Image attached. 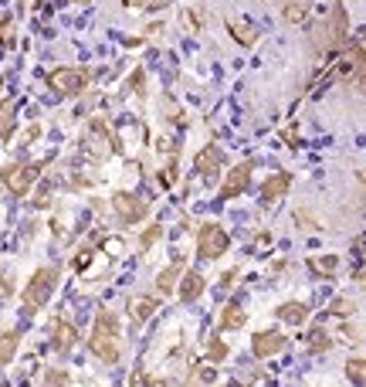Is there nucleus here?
I'll return each instance as SVG.
<instances>
[{
  "instance_id": "f257e3e1",
  "label": "nucleus",
  "mask_w": 366,
  "mask_h": 387,
  "mask_svg": "<svg viewBox=\"0 0 366 387\" xmlns=\"http://www.w3.org/2000/svg\"><path fill=\"white\" fill-rule=\"evenodd\" d=\"M58 279L61 272L55 268V265H41L34 275L28 279V286H24V313H37L48 299H51V292L58 289Z\"/></svg>"
},
{
  "instance_id": "f03ea898",
  "label": "nucleus",
  "mask_w": 366,
  "mask_h": 387,
  "mask_svg": "<svg viewBox=\"0 0 366 387\" xmlns=\"http://www.w3.org/2000/svg\"><path fill=\"white\" fill-rule=\"evenodd\" d=\"M48 85H51L55 96L75 98L92 85V71L82 68V64H61V68H55V71L48 75Z\"/></svg>"
},
{
  "instance_id": "7ed1b4c3",
  "label": "nucleus",
  "mask_w": 366,
  "mask_h": 387,
  "mask_svg": "<svg viewBox=\"0 0 366 387\" xmlns=\"http://www.w3.org/2000/svg\"><path fill=\"white\" fill-rule=\"evenodd\" d=\"M227 248H231V234L217 221H204L197 231V261H217L227 255Z\"/></svg>"
},
{
  "instance_id": "20e7f679",
  "label": "nucleus",
  "mask_w": 366,
  "mask_h": 387,
  "mask_svg": "<svg viewBox=\"0 0 366 387\" xmlns=\"http://www.w3.org/2000/svg\"><path fill=\"white\" fill-rule=\"evenodd\" d=\"M82 146H85V153H89V157H95V160H105L109 153H119V150H122V143L112 136V129H109V123H105L102 116L89 123V132H85Z\"/></svg>"
},
{
  "instance_id": "39448f33",
  "label": "nucleus",
  "mask_w": 366,
  "mask_h": 387,
  "mask_svg": "<svg viewBox=\"0 0 366 387\" xmlns=\"http://www.w3.org/2000/svg\"><path fill=\"white\" fill-rule=\"evenodd\" d=\"M41 166L44 163H7V166H0V184L14 194V197H24L34 187Z\"/></svg>"
},
{
  "instance_id": "423d86ee",
  "label": "nucleus",
  "mask_w": 366,
  "mask_h": 387,
  "mask_svg": "<svg viewBox=\"0 0 366 387\" xmlns=\"http://www.w3.org/2000/svg\"><path fill=\"white\" fill-rule=\"evenodd\" d=\"M112 211L119 214L122 225H139V221H146V214H150V204H146L139 194L116 191V194H112Z\"/></svg>"
},
{
  "instance_id": "0eeeda50",
  "label": "nucleus",
  "mask_w": 366,
  "mask_h": 387,
  "mask_svg": "<svg viewBox=\"0 0 366 387\" xmlns=\"http://www.w3.org/2000/svg\"><path fill=\"white\" fill-rule=\"evenodd\" d=\"M285 347H288V336H285L281 329H258V333L251 336V354L258 356V360H272V356H278Z\"/></svg>"
},
{
  "instance_id": "6e6552de",
  "label": "nucleus",
  "mask_w": 366,
  "mask_h": 387,
  "mask_svg": "<svg viewBox=\"0 0 366 387\" xmlns=\"http://www.w3.org/2000/svg\"><path fill=\"white\" fill-rule=\"evenodd\" d=\"M251 173H254V163H238V166H231V170L224 173V180H220V197H224V200H234V197L247 194Z\"/></svg>"
},
{
  "instance_id": "1a4fd4ad",
  "label": "nucleus",
  "mask_w": 366,
  "mask_h": 387,
  "mask_svg": "<svg viewBox=\"0 0 366 387\" xmlns=\"http://www.w3.org/2000/svg\"><path fill=\"white\" fill-rule=\"evenodd\" d=\"M89 350H92L95 356H98L102 363H109V367H112V363H119V356H122V343H119V336H109V333H95V329H92V336H89Z\"/></svg>"
},
{
  "instance_id": "9d476101",
  "label": "nucleus",
  "mask_w": 366,
  "mask_h": 387,
  "mask_svg": "<svg viewBox=\"0 0 366 387\" xmlns=\"http://www.w3.org/2000/svg\"><path fill=\"white\" fill-rule=\"evenodd\" d=\"M193 166H197V173H200V180H207V184H214L217 180V173H220V166H227V160H224V153L214 146V143H207L200 153H197V160H193Z\"/></svg>"
},
{
  "instance_id": "9b49d317",
  "label": "nucleus",
  "mask_w": 366,
  "mask_h": 387,
  "mask_svg": "<svg viewBox=\"0 0 366 387\" xmlns=\"http://www.w3.org/2000/svg\"><path fill=\"white\" fill-rule=\"evenodd\" d=\"M346 68H349V75H353V85H356V92H363L366 96V44H349V62H346Z\"/></svg>"
},
{
  "instance_id": "f8f14e48",
  "label": "nucleus",
  "mask_w": 366,
  "mask_h": 387,
  "mask_svg": "<svg viewBox=\"0 0 366 387\" xmlns=\"http://www.w3.org/2000/svg\"><path fill=\"white\" fill-rule=\"evenodd\" d=\"M75 343H78V329H75L68 320H61L58 316V320L51 322V347H55L58 354H68Z\"/></svg>"
},
{
  "instance_id": "ddd939ff",
  "label": "nucleus",
  "mask_w": 366,
  "mask_h": 387,
  "mask_svg": "<svg viewBox=\"0 0 366 387\" xmlns=\"http://www.w3.org/2000/svg\"><path fill=\"white\" fill-rule=\"evenodd\" d=\"M288 187H292V173L278 170V173H272V177L261 180V200H265V204H274L278 197L288 194Z\"/></svg>"
},
{
  "instance_id": "4468645a",
  "label": "nucleus",
  "mask_w": 366,
  "mask_h": 387,
  "mask_svg": "<svg viewBox=\"0 0 366 387\" xmlns=\"http://www.w3.org/2000/svg\"><path fill=\"white\" fill-rule=\"evenodd\" d=\"M227 34H231V41H238L241 48H254L258 37H261V31H258L251 21H241V17H227Z\"/></svg>"
},
{
  "instance_id": "2eb2a0df",
  "label": "nucleus",
  "mask_w": 366,
  "mask_h": 387,
  "mask_svg": "<svg viewBox=\"0 0 366 387\" xmlns=\"http://www.w3.org/2000/svg\"><path fill=\"white\" fill-rule=\"evenodd\" d=\"M274 320L288 322V326H302L308 320V306L299 302V299H288V302H278L274 306Z\"/></svg>"
},
{
  "instance_id": "dca6fc26",
  "label": "nucleus",
  "mask_w": 366,
  "mask_h": 387,
  "mask_svg": "<svg viewBox=\"0 0 366 387\" xmlns=\"http://www.w3.org/2000/svg\"><path fill=\"white\" fill-rule=\"evenodd\" d=\"M207 292V279L200 272H186L180 275V302H197Z\"/></svg>"
},
{
  "instance_id": "f3484780",
  "label": "nucleus",
  "mask_w": 366,
  "mask_h": 387,
  "mask_svg": "<svg viewBox=\"0 0 366 387\" xmlns=\"http://www.w3.org/2000/svg\"><path fill=\"white\" fill-rule=\"evenodd\" d=\"M244 322H247V313H244L241 302H227V306L220 309L217 329H220V333H231V329H244Z\"/></svg>"
},
{
  "instance_id": "a211bd4d",
  "label": "nucleus",
  "mask_w": 366,
  "mask_h": 387,
  "mask_svg": "<svg viewBox=\"0 0 366 387\" xmlns=\"http://www.w3.org/2000/svg\"><path fill=\"white\" fill-rule=\"evenodd\" d=\"M180 272H183V258L170 261V265L159 272V279H156V292H159V295H170V292L177 289V279H180Z\"/></svg>"
},
{
  "instance_id": "6ab92c4d",
  "label": "nucleus",
  "mask_w": 366,
  "mask_h": 387,
  "mask_svg": "<svg viewBox=\"0 0 366 387\" xmlns=\"http://www.w3.org/2000/svg\"><path fill=\"white\" fill-rule=\"evenodd\" d=\"M156 309H159V299H152V295H136V299L129 302V316H132L136 322L152 320Z\"/></svg>"
},
{
  "instance_id": "aec40b11",
  "label": "nucleus",
  "mask_w": 366,
  "mask_h": 387,
  "mask_svg": "<svg viewBox=\"0 0 366 387\" xmlns=\"http://www.w3.org/2000/svg\"><path fill=\"white\" fill-rule=\"evenodd\" d=\"M17 347H21V329H3L0 333V367H7L17 356Z\"/></svg>"
},
{
  "instance_id": "412c9836",
  "label": "nucleus",
  "mask_w": 366,
  "mask_h": 387,
  "mask_svg": "<svg viewBox=\"0 0 366 387\" xmlns=\"http://www.w3.org/2000/svg\"><path fill=\"white\" fill-rule=\"evenodd\" d=\"M308 10H312L308 0H292V3L281 7V21H285V24H305V21H308Z\"/></svg>"
},
{
  "instance_id": "4be33fe9",
  "label": "nucleus",
  "mask_w": 366,
  "mask_h": 387,
  "mask_svg": "<svg viewBox=\"0 0 366 387\" xmlns=\"http://www.w3.org/2000/svg\"><path fill=\"white\" fill-rule=\"evenodd\" d=\"M14 129H17V109H14V102H0V139L7 143L10 136H14Z\"/></svg>"
},
{
  "instance_id": "5701e85b",
  "label": "nucleus",
  "mask_w": 366,
  "mask_h": 387,
  "mask_svg": "<svg viewBox=\"0 0 366 387\" xmlns=\"http://www.w3.org/2000/svg\"><path fill=\"white\" fill-rule=\"evenodd\" d=\"M211 384H217L214 363H197V367L190 370V377H186V387H211Z\"/></svg>"
},
{
  "instance_id": "b1692460",
  "label": "nucleus",
  "mask_w": 366,
  "mask_h": 387,
  "mask_svg": "<svg viewBox=\"0 0 366 387\" xmlns=\"http://www.w3.org/2000/svg\"><path fill=\"white\" fill-rule=\"evenodd\" d=\"M308 268L319 275V279H333L339 272V255H319V258H308Z\"/></svg>"
},
{
  "instance_id": "393cba45",
  "label": "nucleus",
  "mask_w": 366,
  "mask_h": 387,
  "mask_svg": "<svg viewBox=\"0 0 366 387\" xmlns=\"http://www.w3.org/2000/svg\"><path fill=\"white\" fill-rule=\"evenodd\" d=\"M95 333H109V336H119V316L112 309H98L95 313Z\"/></svg>"
},
{
  "instance_id": "a878e982",
  "label": "nucleus",
  "mask_w": 366,
  "mask_h": 387,
  "mask_svg": "<svg viewBox=\"0 0 366 387\" xmlns=\"http://www.w3.org/2000/svg\"><path fill=\"white\" fill-rule=\"evenodd\" d=\"M329 350H333V336L326 329H312L308 333V354L322 356V354H329Z\"/></svg>"
},
{
  "instance_id": "bb28decb",
  "label": "nucleus",
  "mask_w": 366,
  "mask_h": 387,
  "mask_svg": "<svg viewBox=\"0 0 366 387\" xmlns=\"http://www.w3.org/2000/svg\"><path fill=\"white\" fill-rule=\"evenodd\" d=\"M346 377H349V384L366 387V356H349L346 360Z\"/></svg>"
},
{
  "instance_id": "cd10ccee",
  "label": "nucleus",
  "mask_w": 366,
  "mask_h": 387,
  "mask_svg": "<svg viewBox=\"0 0 366 387\" xmlns=\"http://www.w3.org/2000/svg\"><path fill=\"white\" fill-rule=\"evenodd\" d=\"M227 356H231L227 343H224L220 336H211V340H207V363H214V367H217V363H224Z\"/></svg>"
},
{
  "instance_id": "c85d7f7f",
  "label": "nucleus",
  "mask_w": 366,
  "mask_h": 387,
  "mask_svg": "<svg viewBox=\"0 0 366 387\" xmlns=\"http://www.w3.org/2000/svg\"><path fill=\"white\" fill-rule=\"evenodd\" d=\"M44 387H71V374L61 367H48L44 370Z\"/></svg>"
},
{
  "instance_id": "c756f323",
  "label": "nucleus",
  "mask_w": 366,
  "mask_h": 387,
  "mask_svg": "<svg viewBox=\"0 0 366 387\" xmlns=\"http://www.w3.org/2000/svg\"><path fill=\"white\" fill-rule=\"evenodd\" d=\"M159 238H163V225H159V221H152V225L146 227L143 234H139V248H143V252H150V248L156 245V241H159Z\"/></svg>"
},
{
  "instance_id": "7c9ffc66",
  "label": "nucleus",
  "mask_w": 366,
  "mask_h": 387,
  "mask_svg": "<svg viewBox=\"0 0 366 387\" xmlns=\"http://www.w3.org/2000/svg\"><path fill=\"white\" fill-rule=\"evenodd\" d=\"M17 34H14V17H0V44L3 48H14Z\"/></svg>"
},
{
  "instance_id": "2f4dec72",
  "label": "nucleus",
  "mask_w": 366,
  "mask_h": 387,
  "mask_svg": "<svg viewBox=\"0 0 366 387\" xmlns=\"http://www.w3.org/2000/svg\"><path fill=\"white\" fill-rule=\"evenodd\" d=\"M129 89H132L136 96H146V71H143V68H136V71L129 75Z\"/></svg>"
},
{
  "instance_id": "473e14b6",
  "label": "nucleus",
  "mask_w": 366,
  "mask_h": 387,
  "mask_svg": "<svg viewBox=\"0 0 366 387\" xmlns=\"http://www.w3.org/2000/svg\"><path fill=\"white\" fill-rule=\"evenodd\" d=\"M329 313H333V316H353V313H356V302H349V299H333Z\"/></svg>"
},
{
  "instance_id": "72a5a7b5",
  "label": "nucleus",
  "mask_w": 366,
  "mask_h": 387,
  "mask_svg": "<svg viewBox=\"0 0 366 387\" xmlns=\"http://www.w3.org/2000/svg\"><path fill=\"white\" fill-rule=\"evenodd\" d=\"M132 387H173V384L159 381V377H146V374H132Z\"/></svg>"
},
{
  "instance_id": "f704fd0d",
  "label": "nucleus",
  "mask_w": 366,
  "mask_h": 387,
  "mask_svg": "<svg viewBox=\"0 0 366 387\" xmlns=\"http://www.w3.org/2000/svg\"><path fill=\"white\" fill-rule=\"evenodd\" d=\"M295 218H299V225L308 227V231H319V227H322V225H319V218H312L305 207H299V211H295Z\"/></svg>"
},
{
  "instance_id": "c9c22d12",
  "label": "nucleus",
  "mask_w": 366,
  "mask_h": 387,
  "mask_svg": "<svg viewBox=\"0 0 366 387\" xmlns=\"http://www.w3.org/2000/svg\"><path fill=\"white\" fill-rule=\"evenodd\" d=\"M125 7H146V10H159L166 7V0H122Z\"/></svg>"
},
{
  "instance_id": "e433bc0d",
  "label": "nucleus",
  "mask_w": 366,
  "mask_h": 387,
  "mask_svg": "<svg viewBox=\"0 0 366 387\" xmlns=\"http://www.w3.org/2000/svg\"><path fill=\"white\" fill-rule=\"evenodd\" d=\"M186 21H190L193 31H200V28H204V14H200V7H190V10H186Z\"/></svg>"
},
{
  "instance_id": "4c0bfd02",
  "label": "nucleus",
  "mask_w": 366,
  "mask_h": 387,
  "mask_svg": "<svg viewBox=\"0 0 366 387\" xmlns=\"http://www.w3.org/2000/svg\"><path fill=\"white\" fill-rule=\"evenodd\" d=\"M10 292H14V279L3 272V275H0V299H3V295H10Z\"/></svg>"
},
{
  "instance_id": "58836bf2",
  "label": "nucleus",
  "mask_w": 366,
  "mask_h": 387,
  "mask_svg": "<svg viewBox=\"0 0 366 387\" xmlns=\"http://www.w3.org/2000/svg\"><path fill=\"white\" fill-rule=\"evenodd\" d=\"M342 329H346V336H349L353 343H360V340H363V333H356V326H342Z\"/></svg>"
},
{
  "instance_id": "ea45409f",
  "label": "nucleus",
  "mask_w": 366,
  "mask_h": 387,
  "mask_svg": "<svg viewBox=\"0 0 366 387\" xmlns=\"http://www.w3.org/2000/svg\"><path fill=\"white\" fill-rule=\"evenodd\" d=\"M37 136H41V126H31V129H28V139H24V143H34Z\"/></svg>"
},
{
  "instance_id": "a19ab883",
  "label": "nucleus",
  "mask_w": 366,
  "mask_h": 387,
  "mask_svg": "<svg viewBox=\"0 0 366 387\" xmlns=\"http://www.w3.org/2000/svg\"><path fill=\"white\" fill-rule=\"evenodd\" d=\"M220 387H247V384H238V381H231V384H220Z\"/></svg>"
},
{
  "instance_id": "79ce46f5",
  "label": "nucleus",
  "mask_w": 366,
  "mask_h": 387,
  "mask_svg": "<svg viewBox=\"0 0 366 387\" xmlns=\"http://www.w3.org/2000/svg\"><path fill=\"white\" fill-rule=\"evenodd\" d=\"M356 279H360V282H363V286H366V272H360V275H356Z\"/></svg>"
},
{
  "instance_id": "37998d69",
  "label": "nucleus",
  "mask_w": 366,
  "mask_h": 387,
  "mask_svg": "<svg viewBox=\"0 0 366 387\" xmlns=\"http://www.w3.org/2000/svg\"><path fill=\"white\" fill-rule=\"evenodd\" d=\"M71 3H89V0H71Z\"/></svg>"
}]
</instances>
